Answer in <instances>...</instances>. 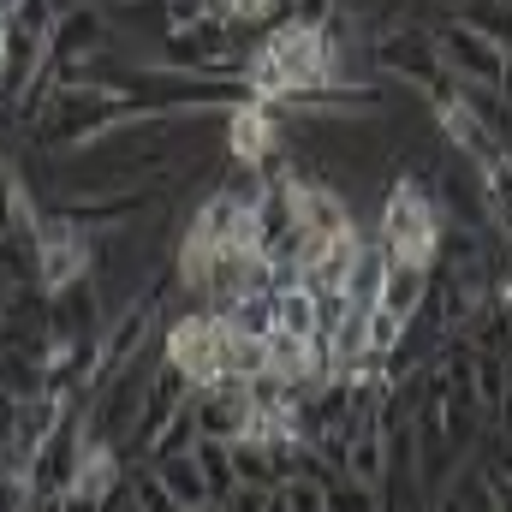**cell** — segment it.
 <instances>
[{
  "instance_id": "cell-1",
  "label": "cell",
  "mask_w": 512,
  "mask_h": 512,
  "mask_svg": "<svg viewBox=\"0 0 512 512\" xmlns=\"http://www.w3.org/2000/svg\"><path fill=\"white\" fill-rule=\"evenodd\" d=\"M340 78V36L334 24H280L251 54V90L256 102H292L316 84Z\"/></svg>"
},
{
  "instance_id": "cell-2",
  "label": "cell",
  "mask_w": 512,
  "mask_h": 512,
  "mask_svg": "<svg viewBox=\"0 0 512 512\" xmlns=\"http://www.w3.org/2000/svg\"><path fill=\"white\" fill-rule=\"evenodd\" d=\"M376 227H382L376 245L387 251V262H423V268H435V251H441V203H435V191L417 173H405V179L387 185V203H382Z\"/></svg>"
},
{
  "instance_id": "cell-3",
  "label": "cell",
  "mask_w": 512,
  "mask_h": 512,
  "mask_svg": "<svg viewBox=\"0 0 512 512\" xmlns=\"http://www.w3.org/2000/svg\"><path fill=\"white\" fill-rule=\"evenodd\" d=\"M137 114H143V108H137L131 96L90 90V84H60L54 102H48V114L36 120V143H48V149H84V143L108 137L114 126L137 120Z\"/></svg>"
},
{
  "instance_id": "cell-4",
  "label": "cell",
  "mask_w": 512,
  "mask_h": 512,
  "mask_svg": "<svg viewBox=\"0 0 512 512\" xmlns=\"http://www.w3.org/2000/svg\"><path fill=\"white\" fill-rule=\"evenodd\" d=\"M370 66L387 72V78H405L435 114L459 102V78L441 66V54H435V30H417V24H393V30H382L376 48H370Z\"/></svg>"
},
{
  "instance_id": "cell-5",
  "label": "cell",
  "mask_w": 512,
  "mask_h": 512,
  "mask_svg": "<svg viewBox=\"0 0 512 512\" xmlns=\"http://www.w3.org/2000/svg\"><path fill=\"white\" fill-rule=\"evenodd\" d=\"M233 340H239V328H233L227 316H215V310L173 316V322H167V352H161V364H173V370L191 382V393H197V387H221L227 370H233Z\"/></svg>"
},
{
  "instance_id": "cell-6",
  "label": "cell",
  "mask_w": 512,
  "mask_h": 512,
  "mask_svg": "<svg viewBox=\"0 0 512 512\" xmlns=\"http://www.w3.org/2000/svg\"><path fill=\"white\" fill-rule=\"evenodd\" d=\"M114 48V36H108V12L90 0V6H66L60 18H54V30H48V60H42V72L60 84L66 72H78L84 60H96V54H108Z\"/></svg>"
},
{
  "instance_id": "cell-7",
  "label": "cell",
  "mask_w": 512,
  "mask_h": 512,
  "mask_svg": "<svg viewBox=\"0 0 512 512\" xmlns=\"http://www.w3.org/2000/svg\"><path fill=\"white\" fill-rule=\"evenodd\" d=\"M435 54H441V66L459 78V84H489V90H501V72H507V48H495L483 30H471L465 18H447L441 30H435Z\"/></svg>"
},
{
  "instance_id": "cell-8",
  "label": "cell",
  "mask_w": 512,
  "mask_h": 512,
  "mask_svg": "<svg viewBox=\"0 0 512 512\" xmlns=\"http://www.w3.org/2000/svg\"><path fill=\"white\" fill-rule=\"evenodd\" d=\"M227 155L251 173H268L286 155V120L274 102H245L227 114Z\"/></svg>"
},
{
  "instance_id": "cell-9",
  "label": "cell",
  "mask_w": 512,
  "mask_h": 512,
  "mask_svg": "<svg viewBox=\"0 0 512 512\" xmlns=\"http://www.w3.org/2000/svg\"><path fill=\"white\" fill-rule=\"evenodd\" d=\"M36 256H42V286H48V292L72 286V280H90V268H96V245H90V233L72 227V221H60V215H42Z\"/></svg>"
},
{
  "instance_id": "cell-10",
  "label": "cell",
  "mask_w": 512,
  "mask_h": 512,
  "mask_svg": "<svg viewBox=\"0 0 512 512\" xmlns=\"http://www.w3.org/2000/svg\"><path fill=\"white\" fill-rule=\"evenodd\" d=\"M161 203V191L155 185H131V191H96V197H66L54 215L60 221H72V227H84V233H120L131 227L137 215H149Z\"/></svg>"
},
{
  "instance_id": "cell-11",
  "label": "cell",
  "mask_w": 512,
  "mask_h": 512,
  "mask_svg": "<svg viewBox=\"0 0 512 512\" xmlns=\"http://www.w3.org/2000/svg\"><path fill=\"white\" fill-rule=\"evenodd\" d=\"M191 411H197V429H203V441H227V447H239L245 435H251V393L239 382H221V387H197L191 393Z\"/></svg>"
},
{
  "instance_id": "cell-12",
  "label": "cell",
  "mask_w": 512,
  "mask_h": 512,
  "mask_svg": "<svg viewBox=\"0 0 512 512\" xmlns=\"http://www.w3.org/2000/svg\"><path fill=\"white\" fill-rule=\"evenodd\" d=\"M429 286H435V268H423V262H387L382 304H376V310H387V316H399V322H411V316L423 310Z\"/></svg>"
},
{
  "instance_id": "cell-13",
  "label": "cell",
  "mask_w": 512,
  "mask_h": 512,
  "mask_svg": "<svg viewBox=\"0 0 512 512\" xmlns=\"http://www.w3.org/2000/svg\"><path fill=\"white\" fill-rule=\"evenodd\" d=\"M155 477L167 483V495L179 501V512L215 507V501H209V483H203V465H197L191 453H179V459H155Z\"/></svg>"
},
{
  "instance_id": "cell-14",
  "label": "cell",
  "mask_w": 512,
  "mask_h": 512,
  "mask_svg": "<svg viewBox=\"0 0 512 512\" xmlns=\"http://www.w3.org/2000/svg\"><path fill=\"white\" fill-rule=\"evenodd\" d=\"M191 459L203 465V483H209V501H215V507H227V501L245 489V483H239V465H233V447H227V441H197V447H191Z\"/></svg>"
},
{
  "instance_id": "cell-15",
  "label": "cell",
  "mask_w": 512,
  "mask_h": 512,
  "mask_svg": "<svg viewBox=\"0 0 512 512\" xmlns=\"http://www.w3.org/2000/svg\"><path fill=\"white\" fill-rule=\"evenodd\" d=\"M274 334H292V340H322V316H316V298L304 286H286L274 298Z\"/></svg>"
},
{
  "instance_id": "cell-16",
  "label": "cell",
  "mask_w": 512,
  "mask_h": 512,
  "mask_svg": "<svg viewBox=\"0 0 512 512\" xmlns=\"http://www.w3.org/2000/svg\"><path fill=\"white\" fill-rule=\"evenodd\" d=\"M292 0H215V18H227L233 30H251V24H286Z\"/></svg>"
},
{
  "instance_id": "cell-17",
  "label": "cell",
  "mask_w": 512,
  "mask_h": 512,
  "mask_svg": "<svg viewBox=\"0 0 512 512\" xmlns=\"http://www.w3.org/2000/svg\"><path fill=\"white\" fill-rule=\"evenodd\" d=\"M197 441H203V429H197V411H191V399H185V405H179V417L161 429V441H155L149 465H155V459H179V453H191Z\"/></svg>"
},
{
  "instance_id": "cell-18",
  "label": "cell",
  "mask_w": 512,
  "mask_h": 512,
  "mask_svg": "<svg viewBox=\"0 0 512 512\" xmlns=\"http://www.w3.org/2000/svg\"><path fill=\"white\" fill-rule=\"evenodd\" d=\"M274 495L286 501V512H328V477H286Z\"/></svg>"
},
{
  "instance_id": "cell-19",
  "label": "cell",
  "mask_w": 512,
  "mask_h": 512,
  "mask_svg": "<svg viewBox=\"0 0 512 512\" xmlns=\"http://www.w3.org/2000/svg\"><path fill=\"white\" fill-rule=\"evenodd\" d=\"M328 512H382V495L352 477H328Z\"/></svg>"
},
{
  "instance_id": "cell-20",
  "label": "cell",
  "mask_w": 512,
  "mask_h": 512,
  "mask_svg": "<svg viewBox=\"0 0 512 512\" xmlns=\"http://www.w3.org/2000/svg\"><path fill=\"white\" fill-rule=\"evenodd\" d=\"M131 495H137V507H143V512H179V501L167 495V483L155 477V465L131 471Z\"/></svg>"
},
{
  "instance_id": "cell-21",
  "label": "cell",
  "mask_w": 512,
  "mask_h": 512,
  "mask_svg": "<svg viewBox=\"0 0 512 512\" xmlns=\"http://www.w3.org/2000/svg\"><path fill=\"white\" fill-rule=\"evenodd\" d=\"M0 477H24V471H18V459H12V447H6V441H0Z\"/></svg>"
},
{
  "instance_id": "cell-22",
  "label": "cell",
  "mask_w": 512,
  "mask_h": 512,
  "mask_svg": "<svg viewBox=\"0 0 512 512\" xmlns=\"http://www.w3.org/2000/svg\"><path fill=\"white\" fill-rule=\"evenodd\" d=\"M30 512H60V495L54 501H30Z\"/></svg>"
},
{
  "instance_id": "cell-23",
  "label": "cell",
  "mask_w": 512,
  "mask_h": 512,
  "mask_svg": "<svg viewBox=\"0 0 512 512\" xmlns=\"http://www.w3.org/2000/svg\"><path fill=\"white\" fill-rule=\"evenodd\" d=\"M441 6H447V12H453V18H459V12H465V0H441Z\"/></svg>"
},
{
  "instance_id": "cell-24",
  "label": "cell",
  "mask_w": 512,
  "mask_h": 512,
  "mask_svg": "<svg viewBox=\"0 0 512 512\" xmlns=\"http://www.w3.org/2000/svg\"><path fill=\"white\" fill-rule=\"evenodd\" d=\"M268 512H286V501H280V495H268Z\"/></svg>"
},
{
  "instance_id": "cell-25",
  "label": "cell",
  "mask_w": 512,
  "mask_h": 512,
  "mask_svg": "<svg viewBox=\"0 0 512 512\" xmlns=\"http://www.w3.org/2000/svg\"><path fill=\"white\" fill-rule=\"evenodd\" d=\"M126 512H143V507H137V495H131V501H126Z\"/></svg>"
},
{
  "instance_id": "cell-26",
  "label": "cell",
  "mask_w": 512,
  "mask_h": 512,
  "mask_svg": "<svg viewBox=\"0 0 512 512\" xmlns=\"http://www.w3.org/2000/svg\"><path fill=\"white\" fill-rule=\"evenodd\" d=\"M0 322H6V292H0Z\"/></svg>"
},
{
  "instance_id": "cell-27",
  "label": "cell",
  "mask_w": 512,
  "mask_h": 512,
  "mask_svg": "<svg viewBox=\"0 0 512 512\" xmlns=\"http://www.w3.org/2000/svg\"><path fill=\"white\" fill-rule=\"evenodd\" d=\"M203 512H227V507H203Z\"/></svg>"
},
{
  "instance_id": "cell-28",
  "label": "cell",
  "mask_w": 512,
  "mask_h": 512,
  "mask_svg": "<svg viewBox=\"0 0 512 512\" xmlns=\"http://www.w3.org/2000/svg\"><path fill=\"white\" fill-rule=\"evenodd\" d=\"M96 6H114V0H96Z\"/></svg>"
},
{
  "instance_id": "cell-29",
  "label": "cell",
  "mask_w": 512,
  "mask_h": 512,
  "mask_svg": "<svg viewBox=\"0 0 512 512\" xmlns=\"http://www.w3.org/2000/svg\"><path fill=\"white\" fill-rule=\"evenodd\" d=\"M0 292H6V280H0Z\"/></svg>"
},
{
  "instance_id": "cell-30",
  "label": "cell",
  "mask_w": 512,
  "mask_h": 512,
  "mask_svg": "<svg viewBox=\"0 0 512 512\" xmlns=\"http://www.w3.org/2000/svg\"><path fill=\"white\" fill-rule=\"evenodd\" d=\"M0 12H6V0H0Z\"/></svg>"
},
{
  "instance_id": "cell-31",
  "label": "cell",
  "mask_w": 512,
  "mask_h": 512,
  "mask_svg": "<svg viewBox=\"0 0 512 512\" xmlns=\"http://www.w3.org/2000/svg\"><path fill=\"white\" fill-rule=\"evenodd\" d=\"M24 512H30V507H24Z\"/></svg>"
}]
</instances>
